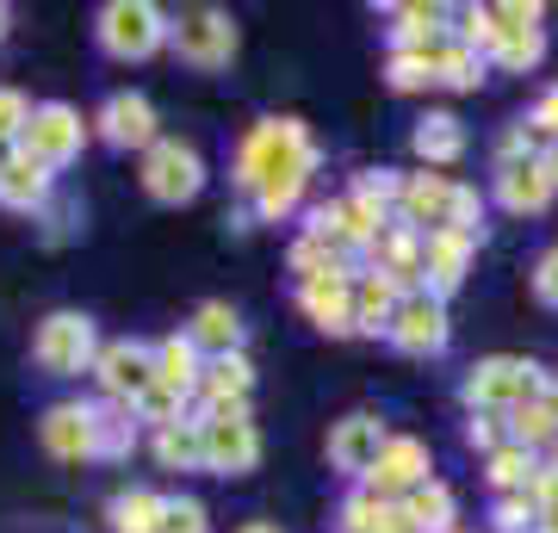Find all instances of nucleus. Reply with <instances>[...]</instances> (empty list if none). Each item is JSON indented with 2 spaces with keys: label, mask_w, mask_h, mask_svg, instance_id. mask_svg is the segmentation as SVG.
Returning a JSON list of instances; mask_svg holds the SVG:
<instances>
[{
  "label": "nucleus",
  "mask_w": 558,
  "mask_h": 533,
  "mask_svg": "<svg viewBox=\"0 0 558 533\" xmlns=\"http://www.w3.org/2000/svg\"><path fill=\"white\" fill-rule=\"evenodd\" d=\"M317 168H323V149L311 137V124L292 119V112H274V119H255L242 131L236 156H230V186L248 198L255 223H286L299 218Z\"/></svg>",
  "instance_id": "1"
},
{
  "label": "nucleus",
  "mask_w": 558,
  "mask_h": 533,
  "mask_svg": "<svg viewBox=\"0 0 558 533\" xmlns=\"http://www.w3.org/2000/svg\"><path fill=\"white\" fill-rule=\"evenodd\" d=\"M534 397H546V366L527 354H484L465 366V378H459V403H465V415L484 410V415H509L521 410V403H534Z\"/></svg>",
  "instance_id": "2"
},
{
  "label": "nucleus",
  "mask_w": 558,
  "mask_h": 533,
  "mask_svg": "<svg viewBox=\"0 0 558 533\" xmlns=\"http://www.w3.org/2000/svg\"><path fill=\"white\" fill-rule=\"evenodd\" d=\"M168 50H174L186 69H199V75H218L230 69L242 50V25L223 13V7H180L168 13Z\"/></svg>",
  "instance_id": "3"
},
{
  "label": "nucleus",
  "mask_w": 558,
  "mask_h": 533,
  "mask_svg": "<svg viewBox=\"0 0 558 533\" xmlns=\"http://www.w3.org/2000/svg\"><path fill=\"white\" fill-rule=\"evenodd\" d=\"M94 44L112 62H149L168 50V13L156 0H106L94 13Z\"/></svg>",
  "instance_id": "4"
},
{
  "label": "nucleus",
  "mask_w": 558,
  "mask_h": 533,
  "mask_svg": "<svg viewBox=\"0 0 558 533\" xmlns=\"http://www.w3.org/2000/svg\"><path fill=\"white\" fill-rule=\"evenodd\" d=\"M100 360V323L87 311H50L32 329V366L44 378H81Z\"/></svg>",
  "instance_id": "5"
},
{
  "label": "nucleus",
  "mask_w": 558,
  "mask_h": 533,
  "mask_svg": "<svg viewBox=\"0 0 558 533\" xmlns=\"http://www.w3.org/2000/svg\"><path fill=\"white\" fill-rule=\"evenodd\" d=\"M87 143H94V124L81 119L75 106H62V99H38V106H32V119H25L20 156H32L38 168L62 174V168H75V161H81Z\"/></svg>",
  "instance_id": "6"
},
{
  "label": "nucleus",
  "mask_w": 558,
  "mask_h": 533,
  "mask_svg": "<svg viewBox=\"0 0 558 533\" xmlns=\"http://www.w3.org/2000/svg\"><path fill=\"white\" fill-rule=\"evenodd\" d=\"M137 180L156 205H193V198L205 193V156L186 137H156L143 149Z\"/></svg>",
  "instance_id": "7"
},
{
  "label": "nucleus",
  "mask_w": 558,
  "mask_h": 533,
  "mask_svg": "<svg viewBox=\"0 0 558 533\" xmlns=\"http://www.w3.org/2000/svg\"><path fill=\"white\" fill-rule=\"evenodd\" d=\"M94 385H100L106 403H137V397L156 385V341H143V336L100 341V360H94Z\"/></svg>",
  "instance_id": "8"
},
{
  "label": "nucleus",
  "mask_w": 558,
  "mask_h": 533,
  "mask_svg": "<svg viewBox=\"0 0 558 533\" xmlns=\"http://www.w3.org/2000/svg\"><path fill=\"white\" fill-rule=\"evenodd\" d=\"M94 137L106 143V149H119V156H131V149H149V143L161 137V119L156 106H149V94H137V87H119V94L100 99V112H94Z\"/></svg>",
  "instance_id": "9"
},
{
  "label": "nucleus",
  "mask_w": 558,
  "mask_h": 533,
  "mask_svg": "<svg viewBox=\"0 0 558 533\" xmlns=\"http://www.w3.org/2000/svg\"><path fill=\"white\" fill-rule=\"evenodd\" d=\"M391 348H398L403 360H435L447 354V341H453V316H447V304L428 292H410L398 304V316H391Z\"/></svg>",
  "instance_id": "10"
},
{
  "label": "nucleus",
  "mask_w": 558,
  "mask_h": 533,
  "mask_svg": "<svg viewBox=\"0 0 558 533\" xmlns=\"http://www.w3.org/2000/svg\"><path fill=\"white\" fill-rule=\"evenodd\" d=\"M199 435H205V472L211 477H248L260 465L255 415H199Z\"/></svg>",
  "instance_id": "11"
},
{
  "label": "nucleus",
  "mask_w": 558,
  "mask_h": 533,
  "mask_svg": "<svg viewBox=\"0 0 558 533\" xmlns=\"http://www.w3.org/2000/svg\"><path fill=\"white\" fill-rule=\"evenodd\" d=\"M385 440H391V428H385L379 410H348L341 422H329V465H336L341 477H354V484H366V472L379 465Z\"/></svg>",
  "instance_id": "12"
},
{
  "label": "nucleus",
  "mask_w": 558,
  "mask_h": 533,
  "mask_svg": "<svg viewBox=\"0 0 558 533\" xmlns=\"http://www.w3.org/2000/svg\"><path fill=\"white\" fill-rule=\"evenodd\" d=\"M428 477H435V453H428V440L391 435V440H385V453H379V465L366 472V484H360V490L385 496V502H403V496L422 490Z\"/></svg>",
  "instance_id": "13"
},
{
  "label": "nucleus",
  "mask_w": 558,
  "mask_h": 533,
  "mask_svg": "<svg viewBox=\"0 0 558 533\" xmlns=\"http://www.w3.org/2000/svg\"><path fill=\"white\" fill-rule=\"evenodd\" d=\"M38 440L50 459H94V397H57L50 410L38 415Z\"/></svg>",
  "instance_id": "14"
},
{
  "label": "nucleus",
  "mask_w": 558,
  "mask_h": 533,
  "mask_svg": "<svg viewBox=\"0 0 558 533\" xmlns=\"http://www.w3.org/2000/svg\"><path fill=\"white\" fill-rule=\"evenodd\" d=\"M478 249H484V242L459 237V230H428V237H422V292L447 304V298L465 286L472 255H478Z\"/></svg>",
  "instance_id": "15"
},
{
  "label": "nucleus",
  "mask_w": 558,
  "mask_h": 533,
  "mask_svg": "<svg viewBox=\"0 0 558 533\" xmlns=\"http://www.w3.org/2000/svg\"><path fill=\"white\" fill-rule=\"evenodd\" d=\"M354 279L360 274H317V279H299V311L311 316V329L323 336H354Z\"/></svg>",
  "instance_id": "16"
},
{
  "label": "nucleus",
  "mask_w": 558,
  "mask_h": 533,
  "mask_svg": "<svg viewBox=\"0 0 558 533\" xmlns=\"http://www.w3.org/2000/svg\"><path fill=\"white\" fill-rule=\"evenodd\" d=\"M360 267H366V274H385L403 298L422 292V230H410V223L391 218L379 230V242L366 249V261H360Z\"/></svg>",
  "instance_id": "17"
},
{
  "label": "nucleus",
  "mask_w": 558,
  "mask_h": 533,
  "mask_svg": "<svg viewBox=\"0 0 558 533\" xmlns=\"http://www.w3.org/2000/svg\"><path fill=\"white\" fill-rule=\"evenodd\" d=\"M385 38H391V57H428L440 38H453V7H428V0H410V7H385Z\"/></svg>",
  "instance_id": "18"
},
{
  "label": "nucleus",
  "mask_w": 558,
  "mask_h": 533,
  "mask_svg": "<svg viewBox=\"0 0 558 533\" xmlns=\"http://www.w3.org/2000/svg\"><path fill=\"white\" fill-rule=\"evenodd\" d=\"M57 205V174L38 168L32 156H0V211H20V218H44Z\"/></svg>",
  "instance_id": "19"
},
{
  "label": "nucleus",
  "mask_w": 558,
  "mask_h": 533,
  "mask_svg": "<svg viewBox=\"0 0 558 533\" xmlns=\"http://www.w3.org/2000/svg\"><path fill=\"white\" fill-rule=\"evenodd\" d=\"M453 193L459 180L453 174H435V168H422V174H403V198H398V223H410V230H440L447 223V211H453Z\"/></svg>",
  "instance_id": "20"
},
{
  "label": "nucleus",
  "mask_w": 558,
  "mask_h": 533,
  "mask_svg": "<svg viewBox=\"0 0 558 533\" xmlns=\"http://www.w3.org/2000/svg\"><path fill=\"white\" fill-rule=\"evenodd\" d=\"M553 198H558V180H553L546 161H509V168H497V205H502V211H515V218H539Z\"/></svg>",
  "instance_id": "21"
},
{
  "label": "nucleus",
  "mask_w": 558,
  "mask_h": 533,
  "mask_svg": "<svg viewBox=\"0 0 558 533\" xmlns=\"http://www.w3.org/2000/svg\"><path fill=\"white\" fill-rule=\"evenodd\" d=\"M186 341H193L205 360L242 354V341H248V329H242V311H236V304H223V298H205L199 311H193V323H186Z\"/></svg>",
  "instance_id": "22"
},
{
  "label": "nucleus",
  "mask_w": 558,
  "mask_h": 533,
  "mask_svg": "<svg viewBox=\"0 0 558 533\" xmlns=\"http://www.w3.org/2000/svg\"><path fill=\"white\" fill-rule=\"evenodd\" d=\"M410 149H416L422 168H453V161H465V119L459 112H422L416 131H410Z\"/></svg>",
  "instance_id": "23"
},
{
  "label": "nucleus",
  "mask_w": 558,
  "mask_h": 533,
  "mask_svg": "<svg viewBox=\"0 0 558 533\" xmlns=\"http://www.w3.org/2000/svg\"><path fill=\"white\" fill-rule=\"evenodd\" d=\"M137 447H143V422L131 415V403H106V397H94V459L119 465V459H131Z\"/></svg>",
  "instance_id": "24"
},
{
  "label": "nucleus",
  "mask_w": 558,
  "mask_h": 533,
  "mask_svg": "<svg viewBox=\"0 0 558 533\" xmlns=\"http://www.w3.org/2000/svg\"><path fill=\"white\" fill-rule=\"evenodd\" d=\"M398 304H403V292L391 286L385 274H366L360 267V279H354V336H391V316H398Z\"/></svg>",
  "instance_id": "25"
},
{
  "label": "nucleus",
  "mask_w": 558,
  "mask_h": 533,
  "mask_svg": "<svg viewBox=\"0 0 558 533\" xmlns=\"http://www.w3.org/2000/svg\"><path fill=\"white\" fill-rule=\"evenodd\" d=\"M199 378H205V354L186 341V329L156 341V385H168V391H180L193 403V397H199Z\"/></svg>",
  "instance_id": "26"
},
{
  "label": "nucleus",
  "mask_w": 558,
  "mask_h": 533,
  "mask_svg": "<svg viewBox=\"0 0 558 533\" xmlns=\"http://www.w3.org/2000/svg\"><path fill=\"white\" fill-rule=\"evenodd\" d=\"M398 514H403L416 533H453V528H459V496H453V484L428 477L422 490H410V496L398 502Z\"/></svg>",
  "instance_id": "27"
},
{
  "label": "nucleus",
  "mask_w": 558,
  "mask_h": 533,
  "mask_svg": "<svg viewBox=\"0 0 558 533\" xmlns=\"http://www.w3.org/2000/svg\"><path fill=\"white\" fill-rule=\"evenodd\" d=\"M428 62H435V81L453 87V94H478L484 81H490V62H484L478 50H465L459 38H440L435 50H428Z\"/></svg>",
  "instance_id": "28"
},
{
  "label": "nucleus",
  "mask_w": 558,
  "mask_h": 533,
  "mask_svg": "<svg viewBox=\"0 0 558 533\" xmlns=\"http://www.w3.org/2000/svg\"><path fill=\"white\" fill-rule=\"evenodd\" d=\"M149 453H156L161 472H205L199 415H193V422H174V428H156V435H149Z\"/></svg>",
  "instance_id": "29"
},
{
  "label": "nucleus",
  "mask_w": 558,
  "mask_h": 533,
  "mask_svg": "<svg viewBox=\"0 0 558 533\" xmlns=\"http://www.w3.org/2000/svg\"><path fill=\"white\" fill-rule=\"evenodd\" d=\"M534 465L539 453H527V447H497V453L484 459V484H490V496H527V484H534Z\"/></svg>",
  "instance_id": "30"
},
{
  "label": "nucleus",
  "mask_w": 558,
  "mask_h": 533,
  "mask_svg": "<svg viewBox=\"0 0 558 533\" xmlns=\"http://www.w3.org/2000/svg\"><path fill=\"white\" fill-rule=\"evenodd\" d=\"M502 422H509V440H515V447H527V453H553V447H558V415H553V403H546V397H534V403L509 410Z\"/></svg>",
  "instance_id": "31"
},
{
  "label": "nucleus",
  "mask_w": 558,
  "mask_h": 533,
  "mask_svg": "<svg viewBox=\"0 0 558 533\" xmlns=\"http://www.w3.org/2000/svg\"><path fill=\"white\" fill-rule=\"evenodd\" d=\"M286 267L299 279H317V274H360V261L354 255H341L336 242H323V237H299L292 249H286Z\"/></svg>",
  "instance_id": "32"
},
{
  "label": "nucleus",
  "mask_w": 558,
  "mask_h": 533,
  "mask_svg": "<svg viewBox=\"0 0 558 533\" xmlns=\"http://www.w3.org/2000/svg\"><path fill=\"white\" fill-rule=\"evenodd\" d=\"M336 521H341L336 533H385L391 521H398V502H385V496H373V490H360L354 484V490L341 496Z\"/></svg>",
  "instance_id": "33"
},
{
  "label": "nucleus",
  "mask_w": 558,
  "mask_h": 533,
  "mask_svg": "<svg viewBox=\"0 0 558 533\" xmlns=\"http://www.w3.org/2000/svg\"><path fill=\"white\" fill-rule=\"evenodd\" d=\"M106 528L112 533H156L161 528V496L156 490H119L106 502Z\"/></svg>",
  "instance_id": "34"
},
{
  "label": "nucleus",
  "mask_w": 558,
  "mask_h": 533,
  "mask_svg": "<svg viewBox=\"0 0 558 533\" xmlns=\"http://www.w3.org/2000/svg\"><path fill=\"white\" fill-rule=\"evenodd\" d=\"M539 57H546V25H527V32H502L497 50H490V69L497 75H527V69H539Z\"/></svg>",
  "instance_id": "35"
},
{
  "label": "nucleus",
  "mask_w": 558,
  "mask_h": 533,
  "mask_svg": "<svg viewBox=\"0 0 558 533\" xmlns=\"http://www.w3.org/2000/svg\"><path fill=\"white\" fill-rule=\"evenodd\" d=\"M348 198H360L366 211H379L385 223L398 218V198H403V174L398 168H360L354 186H348Z\"/></svg>",
  "instance_id": "36"
},
{
  "label": "nucleus",
  "mask_w": 558,
  "mask_h": 533,
  "mask_svg": "<svg viewBox=\"0 0 558 533\" xmlns=\"http://www.w3.org/2000/svg\"><path fill=\"white\" fill-rule=\"evenodd\" d=\"M131 415H137L143 428L156 435V428H174V422H193V403H186L180 391H168V385H149V391H143L137 403H131Z\"/></svg>",
  "instance_id": "37"
},
{
  "label": "nucleus",
  "mask_w": 558,
  "mask_h": 533,
  "mask_svg": "<svg viewBox=\"0 0 558 533\" xmlns=\"http://www.w3.org/2000/svg\"><path fill=\"white\" fill-rule=\"evenodd\" d=\"M385 87L391 94H428V87H440L435 62L428 57H385Z\"/></svg>",
  "instance_id": "38"
},
{
  "label": "nucleus",
  "mask_w": 558,
  "mask_h": 533,
  "mask_svg": "<svg viewBox=\"0 0 558 533\" xmlns=\"http://www.w3.org/2000/svg\"><path fill=\"white\" fill-rule=\"evenodd\" d=\"M156 533H211V514H205L199 496H161V528Z\"/></svg>",
  "instance_id": "39"
},
{
  "label": "nucleus",
  "mask_w": 558,
  "mask_h": 533,
  "mask_svg": "<svg viewBox=\"0 0 558 533\" xmlns=\"http://www.w3.org/2000/svg\"><path fill=\"white\" fill-rule=\"evenodd\" d=\"M25 119H32V99L20 87H0V156H13L25 137Z\"/></svg>",
  "instance_id": "40"
},
{
  "label": "nucleus",
  "mask_w": 558,
  "mask_h": 533,
  "mask_svg": "<svg viewBox=\"0 0 558 533\" xmlns=\"http://www.w3.org/2000/svg\"><path fill=\"white\" fill-rule=\"evenodd\" d=\"M539 509L527 496H490V533H534Z\"/></svg>",
  "instance_id": "41"
},
{
  "label": "nucleus",
  "mask_w": 558,
  "mask_h": 533,
  "mask_svg": "<svg viewBox=\"0 0 558 533\" xmlns=\"http://www.w3.org/2000/svg\"><path fill=\"white\" fill-rule=\"evenodd\" d=\"M465 447H472L478 459H490L497 447H509V422H502V415L472 410V415H465Z\"/></svg>",
  "instance_id": "42"
},
{
  "label": "nucleus",
  "mask_w": 558,
  "mask_h": 533,
  "mask_svg": "<svg viewBox=\"0 0 558 533\" xmlns=\"http://www.w3.org/2000/svg\"><path fill=\"white\" fill-rule=\"evenodd\" d=\"M440 230H459V237L484 242V198H478V186H459L453 211H447V223H440Z\"/></svg>",
  "instance_id": "43"
},
{
  "label": "nucleus",
  "mask_w": 558,
  "mask_h": 533,
  "mask_svg": "<svg viewBox=\"0 0 558 533\" xmlns=\"http://www.w3.org/2000/svg\"><path fill=\"white\" fill-rule=\"evenodd\" d=\"M527 286H534V298L546 304V311H558V242L534 255V267H527Z\"/></svg>",
  "instance_id": "44"
},
{
  "label": "nucleus",
  "mask_w": 558,
  "mask_h": 533,
  "mask_svg": "<svg viewBox=\"0 0 558 533\" xmlns=\"http://www.w3.org/2000/svg\"><path fill=\"white\" fill-rule=\"evenodd\" d=\"M527 502H534V509H558V447L553 453H539L534 484H527Z\"/></svg>",
  "instance_id": "45"
},
{
  "label": "nucleus",
  "mask_w": 558,
  "mask_h": 533,
  "mask_svg": "<svg viewBox=\"0 0 558 533\" xmlns=\"http://www.w3.org/2000/svg\"><path fill=\"white\" fill-rule=\"evenodd\" d=\"M527 119H534V124H546V131L558 137V81H553V87H546V94L534 99V112H527Z\"/></svg>",
  "instance_id": "46"
},
{
  "label": "nucleus",
  "mask_w": 558,
  "mask_h": 533,
  "mask_svg": "<svg viewBox=\"0 0 558 533\" xmlns=\"http://www.w3.org/2000/svg\"><path fill=\"white\" fill-rule=\"evenodd\" d=\"M534 533H558V509H539V521H534Z\"/></svg>",
  "instance_id": "47"
},
{
  "label": "nucleus",
  "mask_w": 558,
  "mask_h": 533,
  "mask_svg": "<svg viewBox=\"0 0 558 533\" xmlns=\"http://www.w3.org/2000/svg\"><path fill=\"white\" fill-rule=\"evenodd\" d=\"M7 32H13V7L0 0V44H7Z\"/></svg>",
  "instance_id": "48"
},
{
  "label": "nucleus",
  "mask_w": 558,
  "mask_h": 533,
  "mask_svg": "<svg viewBox=\"0 0 558 533\" xmlns=\"http://www.w3.org/2000/svg\"><path fill=\"white\" fill-rule=\"evenodd\" d=\"M236 533H279V528H274V521H242Z\"/></svg>",
  "instance_id": "49"
},
{
  "label": "nucleus",
  "mask_w": 558,
  "mask_h": 533,
  "mask_svg": "<svg viewBox=\"0 0 558 533\" xmlns=\"http://www.w3.org/2000/svg\"><path fill=\"white\" fill-rule=\"evenodd\" d=\"M546 403H553V415H558V373H546Z\"/></svg>",
  "instance_id": "50"
},
{
  "label": "nucleus",
  "mask_w": 558,
  "mask_h": 533,
  "mask_svg": "<svg viewBox=\"0 0 558 533\" xmlns=\"http://www.w3.org/2000/svg\"><path fill=\"white\" fill-rule=\"evenodd\" d=\"M385 533H416V528H410V521H403V514H398V521H391V528H385Z\"/></svg>",
  "instance_id": "51"
},
{
  "label": "nucleus",
  "mask_w": 558,
  "mask_h": 533,
  "mask_svg": "<svg viewBox=\"0 0 558 533\" xmlns=\"http://www.w3.org/2000/svg\"><path fill=\"white\" fill-rule=\"evenodd\" d=\"M546 168H553V180H558V143H553V156H546Z\"/></svg>",
  "instance_id": "52"
},
{
  "label": "nucleus",
  "mask_w": 558,
  "mask_h": 533,
  "mask_svg": "<svg viewBox=\"0 0 558 533\" xmlns=\"http://www.w3.org/2000/svg\"><path fill=\"white\" fill-rule=\"evenodd\" d=\"M453 533H472V528H453Z\"/></svg>",
  "instance_id": "53"
}]
</instances>
